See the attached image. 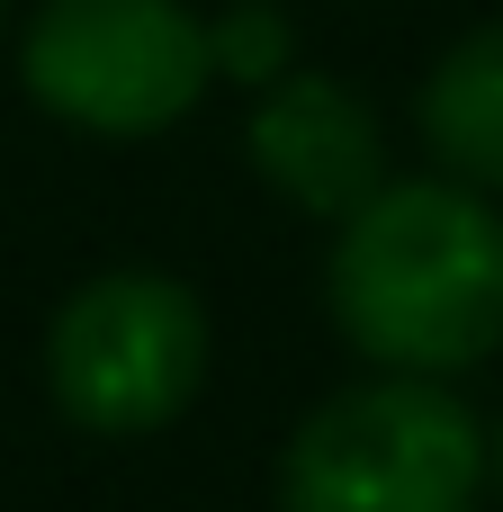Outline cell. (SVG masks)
Returning <instances> with one entry per match:
<instances>
[{
  "label": "cell",
  "mask_w": 503,
  "mask_h": 512,
  "mask_svg": "<svg viewBox=\"0 0 503 512\" xmlns=\"http://www.w3.org/2000/svg\"><path fill=\"white\" fill-rule=\"evenodd\" d=\"M342 342L396 378H459L503 351V216L468 180H378L324 261Z\"/></svg>",
  "instance_id": "1"
},
{
  "label": "cell",
  "mask_w": 503,
  "mask_h": 512,
  "mask_svg": "<svg viewBox=\"0 0 503 512\" xmlns=\"http://www.w3.org/2000/svg\"><path fill=\"white\" fill-rule=\"evenodd\" d=\"M486 423L441 378H360L324 396L279 459V512H477Z\"/></svg>",
  "instance_id": "2"
},
{
  "label": "cell",
  "mask_w": 503,
  "mask_h": 512,
  "mask_svg": "<svg viewBox=\"0 0 503 512\" xmlns=\"http://www.w3.org/2000/svg\"><path fill=\"white\" fill-rule=\"evenodd\" d=\"M207 387V306L171 270H108L45 324V396L90 441H144Z\"/></svg>",
  "instance_id": "3"
},
{
  "label": "cell",
  "mask_w": 503,
  "mask_h": 512,
  "mask_svg": "<svg viewBox=\"0 0 503 512\" xmlns=\"http://www.w3.org/2000/svg\"><path fill=\"white\" fill-rule=\"evenodd\" d=\"M18 81L45 117L135 144L207 99L216 54L189 0H45L18 36Z\"/></svg>",
  "instance_id": "4"
},
{
  "label": "cell",
  "mask_w": 503,
  "mask_h": 512,
  "mask_svg": "<svg viewBox=\"0 0 503 512\" xmlns=\"http://www.w3.org/2000/svg\"><path fill=\"white\" fill-rule=\"evenodd\" d=\"M243 144H252V171H261L288 207H306V216H324V225H342V216L387 180L378 117H369L333 72H279V81H261Z\"/></svg>",
  "instance_id": "5"
},
{
  "label": "cell",
  "mask_w": 503,
  "mask_h": 512,
  "mask_svg": "<svg viewBox=\"0 0 503 512\" xmlns=\"http://www.w3.org/2000/svg\"><path fill=\"white\" fill-rule=\"evenodd\" d=\"M414 126H423V144H432V162L450 180L503 189V18L459 36L432 63V81L414 99Z\"/></svg>",
  "instance_id": "6"
},
{
  "label": "cell",
  "mask_w": 503,
  "mask_h": 512,
  "mask_svg": "<svg viewBox=\"0 0 503 512\" xmlns=\"http://www.w3.org/2000/svg\"><path fill=\"white\" fill-rule=\"evenodd\" d=\"M207 54H216L225 81H279L288 72V18L270 0H243V9H225L207 27Z\"/></svg>",
  "instance_id": "7"
},
{
  "label": "cell",
  "mask_w": 503,
  "mask_h": 512,
  "mask_svg": "<svg viewBox=\"0 0 503 512\" xmlns=\"http://www.w3.org/2000/svg\"><path fill=\"white\" fill-rule=\"evenodd\" d=\"M486 486L503 495V432H486Z\"/></svg>",
  "instance_id": "8"
},
{
  "label": "cell",
  "mask_w": 503,
  "mask_h": 512,
  "mask_svg": "<svg viewBox=\"0 0 503 512\" xmlns=\"http://www.w3.org/2000/svg\"><path fill=\"white\" fill-rule=\"evenodd\" d=\"M0 9H9V0H0Z\"/></svg>",
  "instance_id": "9"
}]
</instances>
